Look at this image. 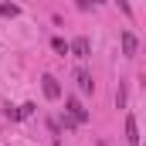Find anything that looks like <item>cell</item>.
I'll return each mask as SVG.
<instances>
[{
    "label": "cell",
    "instance_id": "3",
    "mask_svg": "<svg viewBox=\"0 0 146 146\" xmlns=\"http://www.w3.org/2000/svg\"><path fill=\"white\" fill-rule=\"evenodd\" d=\"M68 51H72L78 61H85V58H88V51H92V44H88V37H75L72 44H68Z\"/></svg>",
    "mask_w": 146,
    "mask_h": 146
},
{
    "label": "cell",
    "instance_id": "2",
    "mask_svg": "<svg viewBox=\"0 0 146 146\" xmlns=\"http://www.w3.org/2000/svg\"><path fill=\"white\" fill-rule=\"evenodd\" d=\"M41 88H44V99H51V102L61 99V85H58L54 75H44V78H41Z\"/></svg>",
    "mask_w": 146,
    "mask_h": 146
},
{
    "label": "cell",
    "instance_id": "9",
    "mask_svg": "<svg viewBox=\"0 0 146 146\" xmlns=\"http://www.w3.org/2000/svg\"><path fill=\"white\" fill-rule=\"evenodd\" d=\"M51 48H54V51H58V54H68V44H65V41H61V37H51Z\"/></svg>",
    "mask_w": 146,
    "mask_h": 146
},
{
    "label": "cell",
    "instance_id": "10",
    "mask_svg": "<svg viewBox=\"0 0 146 146\" xmlns=\"http://www.w3.org/2000/svg\"><path fill=\"white\" fill-rule=\"evenodd\" d=\"M115 3H119V7H122V14H126V17H129V14H133V10H129V3H126V0H115Z\"/></svg>",
    "mask_w": 146,
    "mask_h": 146
},
{
    "label": "cell",
    "instance_id": "5",
    "mask_svg": "<svg viewBox=\"0 0 146 146\" xmlns=\"http://www.w3.org/2000/svg\"><path fill=\"white\" fill-rule=\"evenodd\" d=\"M126 146H139V129H136V115H126Z\"/></svg>",
    "mask_w": 146,
    "mask_h": 146
},
{
    "label": "cell",
    "instance_id": "4",
    "mask_svg": "<svg viewBox=\"0 0 146 146\" xmlns=\"http://www.w3.org/2000/svg\"><path fill=\"white\" fill-rule=\"evenodd\" d=\"M75 85H78V92H82V95H88V92L95 88V85H92V75L85 72V68H78V72H75Z\"/></svg>",
    "mask_w": 146,
    "mask_h": 146
},
{
    "label": "cell",
    "instance_id": "8",
    "mask_svg": "<svg viewBox=\"0 0 146 146\" xmlns=\"http://www.w3.org/2000/svg\"><path fill=\"white\" fill-rule=\"evenodd\" d=\"M31 112H34V106H31V102H24V106H21V109L14 112V119H27V115H31Z\"/></svg>",
    "mask_w": 146,
    "mask_h": 146
},
{
    "label": "cell",
    "instance_id": "11",
    "mask_svg": "<svg viewBox=\"0 0 146 146\" xmlns=\"http://www.w3.org/2000/svg\"><path fill=\"white\" fill-rule=\"evenodd\" d=\"M92 3H102V0H92Z\"/></svg>",
    "mask_w": 146,
    "mask_h": 146
},
{
    "label": "cell",
    "instance_id": "7",
    "mask_svg": "<svg viewBox=\"0 0 146 146\" xmlns=\"http://www.w3.org/2000/svg\"><path fill=\"white\" fill-rule=\"evenodd\" d=\"M0 14H3V17H17L21 7H17V3H0Z\"/></svg>",
    "mask_w": 146,
    "mask_h": 146
},
{
    "label": "cell",
    "instance_id": "6",
    "mask_svg": "<svg viewBox=\"0 0 146 146\" xmlns=\"http://www.w3.org/2000/svg\"><path fill=\"white\" fill-rule=\"evenodd\" d=\"M136 48H139L136 34H133V31H122V54H126V58H133V54H136Z\"/></svg>",
    "mask_w": 146,
    "mask_h": 146
},
{
    "label": "cell",
    "instance_id": "12",
    "mask_svg": "<svg viewBox=\"0 0 146 146\" xmlns=\"http://www.w3.org/2000/svg\"><path fill=\"white\" fill-rule=\"evenodd\" d=\"M143 146H146V143H143Z\"/></svg>",
    "mask_w": 146,
    "mask_h": 146
},
{
    "label": "cell",
    "instance_id": "1",
    "mask_svg": "<svg viewBox=\"0 0 146 146\" xmlns=\"http://www.w3.org/2000/svg\"><path fill=\"white\" fill-rule=\"evenodd\" d=\"M65 112L72 115L75 122H88V109H85V106H82L75 95H72V99H65Z\"/></svg>",
    "mask_w": 146,
    "mask_h": 146
}]
</instances>
